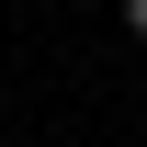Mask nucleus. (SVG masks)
I'll list each match as a JSON object with an SVG mask.
<instances>
[{
    "mask_svg": "<svg viewBox=\"0 0 147 147\" xmlns=\"http://www.w3.org/2000/svg\"><path fill=\"white\" fill-rule=\"evenodd\" d=\"M125 34H136V45H147V0H125Z\"/></svg>",
    "mask_w": 147,
    "mask_h": 147,
    "instance_id": "obj_1",
    "label": "nucleus"
}]
</instances>
